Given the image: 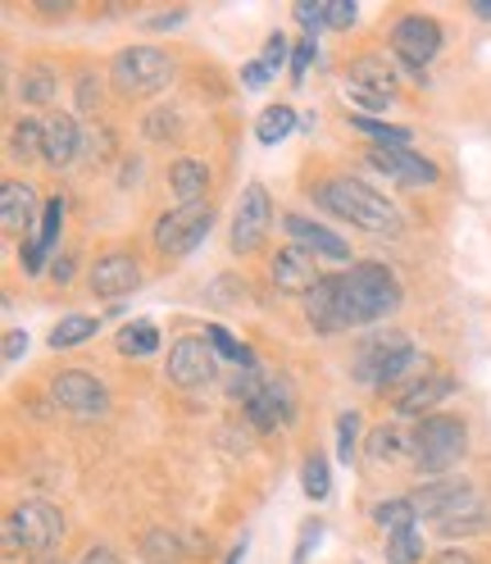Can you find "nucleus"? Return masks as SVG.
Returning <instances> with one entry per match:
<instances>
[{
  "mask_svg": "<svg viewBox=\"0 0 491 564\" xmlns=\"http://www.w3.org/2000/svg\"><path fill=\"white\" fill-rule=\"evenodd\" d=\"M301 487H305V497H309V501H328L332 474H328V460H324L319 451L305 455V465H301Z\"/></svg>",
  "mask_w": 491,
  "mask_h": 564,
  "instance_id": "32",
  "label": "nucleus"
},
{
  "mask_svg": "<svg viewBox=\"0 0 491 564\" xmlns=\"http://www.w3.org/2000/svg\"><path fill=\"white\" fill-rule=\"evenodd\" d=\"M346 100L360 105V110H369V115H378V110H388V105H392V96L369 91V87H356V83H346Z\"/></svg>",
  "mask_w": 491,
  "mask_h": 564,
  "instance_id": "39",
  "label": "nucleus"
},
{
  "mask_svg": "<svg viewBox=\"0 0 491 564\" xmlns=\"http://www.w3.org/2000/svg\"><path fill=\"white\" fill-rule=\"evenodd\" d=\"M369 164L378 173H388V178L401 183V187H433V183H441V169L433 160H424L418 151H410V147H369Z\"/></svg>",
  "mask_w": 491,
  "mask_h": 564,
  "instance_id": "10",
  "label": "nucleus"
},
{
  "mask_svg": "<svg viewBox=\"0 0 491 564\" xmlns=\"http://www.w3.org/2000/svg\"><path fill=\"white\" fill-rule=\"evenodd\" d=\"M241 560H246V542H241V546H232V551H228V560H223V564H241Z\"/></svg>",
  "mask_w": 491,
  "mask_h": 564,
  "instance_id": "54",
  "label": "nucleus"
},
{
  "mask_svg": "<svg viewBox=\"0 0 491 564\" xmlns=\"http://www.w3.org/2000/svg\"><path fill=\"white\" fill-rule=\"evenodd\" d=\"M455 397V378L450 373H424V378H418V382H410L405 387V392L396 397V414H418V419H424L433 405H441V401H450Z\"/></svg>",
  "mask_w": 491,
  "mask_h": 564,
  "instance_id": "19",
  "label": "nucleus"
},
{
  "mask_svg": "<svg viewBox=\"0 0 491 564\" xmlns=\"http://www.w3.org/2000/svg\"><path fill=\"white\" fill-rule=\"evenodd\" d=\"M19 96H23V105H51L59 96V74H55V68H46V64L28 68L23 83H19Z\"/></svg>",
  "mask_w": 491,
  "mask_h": 564,
  "instance_id": "28",
  "label": "nucleus"
},
{
  "mask_svg": "<svg viewBox=\"0 0 491 564\" xmlns=\"http://www.w3.org/2000/svg\"><path fill=\"white\" fill-rule=\"evenodd\" d=\"M350 128L364 132L369 141H378V147H410V128L382 123V119H369V115H356V119H350Z\"/></svg>",
  "mask_w": 491,
  "mask_h": 564,
  "instance_id": "33",
  "label": "nucleus"
},
{
  "mask_svg": "<svg viewBox=\"0 0 491 564\" xmlns=\"http://www.w3.org/2000/svg\"><path fill=\"white\" fill-rule=\"evenodd\" d=\"M205 341L215 346V356L219 360H228V365H237V369H260V360H255V350L251 346H241L228 328H219V324H209L205 328Z\"/></svg>",
  "mask_w": 491,
  "mask_h": 564,
  "instance_id": "26",
  "label": "nucleus"
},
{
  "mask_svg": "<svg viewBox=\"0 0 491 564\" xmlns=\"http://www.w3.org/2000/svg\"><path fill=\"white\" fill-rule=\"evenodd\" d=\"M469 491H473V487H469L465 478H428L410 501H414L418 519H433V523H437V519H446L455 506H460Z\"/></svg>",
  "mask_w": 491,
  "mask_h": 564,
  "instance_id": "18",
  "label": "nucleus"
},
{
  "mask_svg": "<svg viewBox=\"0 0 491 564\" xmlns=\"http://www.w3.org/2000/svg\"><path fill=\"white\" fill-rule=\"evenodd\" d=\"M19 551H28V542H23V528H19V519H14V510L6 514V555L14 560Z\"/></svg>",
  "mask_w": 491,
  "mask_h": 564,
  "instance_id": "45",
  "label": "nucleus"
},
{
  "mask_svg": "<svg viewBox=\"0 0 491 564\" xmlns=\"http://www.w3.org/2000/svg\"><path fill=\"white\" fill-rule=\"evenodd\" d=\"M178 23H187V10H168V14H151L146 19L151 32H168V28H178Z\"/></svg>",
  "mask_w": 491,
  "mask_h": 564,
  "instance_id": "48",
  "label": "nucleus"
},
{
  "mask_svg": "<svg viewBox=\"0 0 491 564\" xmlns=\"http://www.w3.org/2000/svg\"><path fill=\"white\" fill-rule=\"evenodd\" d=\"M356 19H360V10L350 6V0H328V28H332V32H346Z\"/></svg>",
  "mask_w": 491,
  "mask_h": 564,
  "instance_id": "41",
  "label": "nucleus"
},
{
  "mask_svg": "<svg viewBox=\"0 0 491 564\" xmlns=\"http://www.w3.org/2000/svg\"><path fill=\"white\" fill-rule=\"evenodd\" d=\"M164 373H168L173 387H205L209 378L219 373V356H215V346H209L205 337H178L168 346Z\"/></svg>",
  "mask_w": 491,
  "mask_h": 564,
  "instance_id": "9",
  "label": "nucleus"
},
{
  "mask_svg": "<svg viewBox=\"0 0 491 564\" xmlns=\"http://www.w3.org/2000/svg\"><path fill=\"white\" fill-rule=\"evenodd\" d=\"M51 397H55V405H59V410L83 414V419L100 414V410H105V401H110V392H105V382H96V378H91V373H83V369H64V373H55Z\"/></svg>",
  "mask_w": 491,
  "mask_h": 564,
  "instance_id": "11",
  "label": "nucleus"
},
{
  "mask_svg": "<svg viewBox=\"0 0 491 564\" xmlns=\"http://www.w3.org/2000/svg\"><path fill=\"white\" fill-rule=\"evenodd\" d=\"M78 564H119V555H114L110 546H91V551H87Z\"/></svg>",
  "mask_w": 491,
  "mask_h": 564,
  "instance_id": "49",
  "label": "nucleus"
},
{
  "mask_svg": "<svg viewBox=\"0 0 491 564\" xmlns=\"http://www.w3.org/2000/svg\"><path fill=\"white\" fill-rule=\"evenodd\" d=\"M269 228H273V205H269V192H264L260 183H251V187L241 192V200H237V219H232V251H237V256L260 251L264 237H269Z\"/></svg>",
  "mask_w": 491,
  "mask_h": 564,
  "instance_id": "8",
  "label": "nucleus"
},
{
  "mask_svg": "<svg viewBox=\"0 0 491 564\" xmlns=\"http://www.w3.org/2000/svg\"><path fill=\"white\" fill-rule=\"evenodd\" d=\"M305 319L314 333L337 337L346 333V310H341V278H319V288L305 296Z\"/></svg>",
  "mask_w": 491,
  "mask_h": 564,
  "instance_id": "16",
  "label": "nucleus"
},
{
  "mask_svg": "<svg viewBox=\"0 0 491 564\" xmlns=\"http://www.w3.org/2000/svg\"><path fill=\"white\" fill-rule=\"evenodd\" d=\"M369 455H373V460H401V455H410V437L382 423V429L369 437Z\"/></svg>",
  "mask_w": 491,
  "mask_h": 564,
  "instance_id": "34",
  "label": "nucleus"
},
{
  "mask_svg": "<svg viewBox=\"0 0 491 564\" xmlns=\"http://www.w3.org/2000/svg\"><path fill=\"white\" fill-rule=\"evenodd\" d=\"M465 446H469L465 419H455V414H428V419L410 433V460H414L418 474L446 478V469L460 460Z\"/></svg>",
  "mask_w": 491,
  "mask_h": 564,
  "instance_id": "3",
  "label": "nucleus"
},
{
  "mask_svg": "<svg viewBox=\"0 0 491 564\" xmlns=\"http://www.w3.org/2000/svg\"><path fill=\"white\" fill-rule=\"evenodd\" d=\"M10 155L14 160H46V123H37V119H23V123H14V132H10Z\"/></svg>",
  "mask_w": 491,
  "mask_h": 564,
  "instance_id": "27",
  "label": "nucleus"
},
{
  "mask_svg": "<svg viewBox=\"0 0 491 564\" xmlns=\"http://www.w3.org/2000/svg\"><path fill=\"white\" fill-rule=\"evenodd\" d=\"M0 219H6V228L10 232H28L32 228V219H42L37 215V192H32L28 183H6L0 187Z\"/></svg>",
  "mask_w": 491,
  "mask_h": 564,
  "instance_id": "20",
  "label": "nucleus"
},
{
  "mask_svg": "<svg viewBox=\"0 0 491 564\" xmlns=\"http://www.w3.org/2000/svg\"><path fill=\"white\" fill-rule=\"evenodd\" d=\"M96 100H100V83L87 74V78L78 83V110H83V115H96Z\"/></svg>",
  "mask_w": 491,
  "mask_h": 564,
  "instance_id": "44",
  "label": "nucleus"
},
{
  "mask_svg": "<svg viewBox=\"0 0 491 564\" xmlns=\"http://www.w3.org/2000/svg\"><path fill=\"white\" fill-rule=\"evenodd\" d=\"M401 305V282L388 264H350V273H341V310H346V328H364L378 324Z\"/></svg>",
  "mask_w": 491,
  "mask_h": 564,
  "instance_id": "1",
  "label": "nucleus"
},
{
  "mask_svg": "<svg viewBox=\"0 0 491 564\" xmlns=\"http://www.w3.org/2000/svg\"><path fill=\"white\" fill-rule=\"evenodd\" d=\"M319 205L332 209L337 219H350L364 232H396L401 228V215L388 196H378L373 187L356 183V178H332L319 187Z\"/></svg>",
  "mask_w": 491,
  "mask_h": 564,
  "instance_id": "2",
  "label": "nucleus"
},
{
  "mask_svg": "<svg viewBox=\"0 0 491 564\" xmlns=\"http://www.w3.org/2000/svg\"><path fill=\"white\" fill-rule=\"evenodd\" d=\"M292 14H296V23L305 28V37H314L319 28H328V6H319V0H301Z\"/></svg>",
  "mask_w": 491,
  "mask_h": 564,
  "instance_id": "38",
  "label": "nucleus"
},
{
  "mask_svg": "<svg viewBox=\"0 0 491 564\" xmlns=\"http://www.w3.org/2000/svg\"><path fill=\"white\" fill-rule=\"evenodd\" d=\"M269 78H273V74H269V64H264V59H251V64H241V83L251 87V91L269 87Z\"/></svg>",
  "mask_w": 491,
  "mask_h": 564,
  "instance_id": "43",
  "label": "nucleus"
},
{
  "mask_svg": "<svg viewBox=\"0 0 491 564\" xmlns=\"http://www.w3.org/2000/svg\"><path fill=\"white\" fill-rule=\"evenodd\" d=\"M433 564H478V560H473V555H465V551H441Z\"/></svg>",
  "mask_w": 491,
  "mask_h": 564,
  "instance_id": "51",
  "label": "nucleus"
},
{
  "mask_svg": "<svg viewBox=\"0 0 491 564\" xmlns=\"http://www.w3.org/2000/svg\"><path fill=\"white\" fill-rule=\"evenodd\" d=\"M296 110L292 105H269V110H260V119H255V141L260 147H283V141L296 132Z\"/></svg>",
  "mask_w": 491,
  "mask_h": 564,
  "instance_id": "25",
  "label": "nucleus"
},
{
  "mask_svg": "<svg viewBox=\"0 0 491 564\" xmlns=\"http://www.w3.org/2000/svg\"><path fill=\"white\" fill-rule=\"evenodd\" d=\"M168 187H173V196H178L183 205H200V196H205V187H209V169H205L200 160H173Z\"/></svg>",
  "mask_w": 491,
  "mask_h": 564,
  "instance_id": "23",
  "label": "nucleus"
},
{
  "mask_svg": "<svg viewBox=\"0 0 491 564\" xmlns=\"http://www.w3.org/2000/svg\"><path fill=\"white\" fill-rule=\"evenodd\" d=\"M59 228H64V200H59V196H51V200H46V209H42V228L32 232V237H23V246H19L23 273H42V269H46V260L55 256Z\"/></svg>",
  "mask_w": 491,
  "mask_h": 564,
  "instance_id": "15",
  "label": "nucleus"
},
{
  "mask_svg": "<svg viewBox=\"0 0 491 564\" xmlns=\"http://www.w3.org/2000/svg\"><path fill=\"white\" fill-rule=\"evenodd\" d=\"M23 350H28V333H23V328H10V333H6V365H19Z\"/></svg>",
  "mask_w": 491,
  "mask_h": 564,
  "instance_id": "47",
  "label": "nucleus"
},
{
  "mask_svg": "<svg viewBox=\"0 0 491 564\" xmlns=\"http://www.w3.org/2000/svg\"><path fill=\"white\" fill-rule=\"evenodd\" d=\"M142 555L151 564H173V560L183 555V546H178V538H173V533H146L142 538Z\"/></svg>",
  "mask_w": 491,
  "mask_h": 564,
  "instance_id": "36",
  "label": "nucleus"
},
{
  "mask_svg": "<svg viewBox=\"0 0 491 564\" xmlns=\"http://www.w3.org/2000/svg\"><path fill=\"white\" fill-rule=\"evenodd\" d=\"M314 55H319V46H314V37H301V46H296V55H292V83H305V74H309Z\"/></svg>",
  "mask_w": 491,
  "mask_h": 564,
  "instance_id": "40",
  "label": "nucleus"
},
{
  "mask_svg": "<svg viewBox=\"0 0 491 564\" xmlns=\"http://www.w3.org/2000/svg\"><path fill=\"white\" fill-rule=\"evenodd\" d=\"M324 538V523H305L301 528V546H296V564H305L309 560V551H314V542Z\"/></svg>",
  "mask_w": 491,
  "mask_h": 564,
  "instance_id": "46",
  "label": "nucleus"
},
{
  "mask_svg": "<svg viewBox=\"0 0 491 564\" xmlns=\"http://www.w3.org/2000/svg\"><path fill=\"white\" fill-rule=\"evenodd\" d=\"M392 51L405 64V74L424 83V68L433 64V55L441 51V23L433 14H405L392 28Z\"/></svg>",
  "mask_w": 491,
  "mask_h": 564,
  "instance_id": "7",
  "label": "nucleus"
},
{
  "mask_svg": "<svg viewBox=\"0 0 491 564\" xmlns=\"http://www.w3.org/2000/svg\"><path fill=\"white\" fill-rule=\"evenodd\" d=\"M32 564H59V560H51V555H46V560H32Z\"/></svg>",
  "mask_w": 491,
  "mask_h": 564,
  "instance_id": "55",
  "label": "nucleus"
},
{
  "mask_svg": "<svg viewBox=\"0 0 491 564\" xmlns=\"http://www.w3.org/2000/svg\"><path fill=\"white\" fill-rule=\"evenodd\" d=\"M283 228L292 232V241H296V246H305L309 256H324V260H337V264H346V260H350L346 237H337V232H332V228H324V224H314V219H305V215H283Z\"/></svg>",
  "mask_w": 491,
  "mask_h": 564,
  "instance_id": "17",
  "label": "nucleus"
},
{
  "mask_svg": "<svg viewBox=\"0 0 491 564\" xmlns=\"http://www.w3.org/2000/svg\"><path fill=\"white\" fill-rule=\"evenodd\" d=\"M487 523H491V506L478 497V491H469V497L455 506L446 519H437V533L441 538H469V533H482Z\"/></svg>",
  "mask_w": 491,
  "mask_h": 564,
  "instance_id": "21",
  "label": "nucleus"
},
{
  "mask_svg": "<svg viewBox=\"0 0 491 564\" xmlns=\"http://www.w3.org/2000/svg\"><path fill=\"white\" fill-rule=\"evenodd\" d=\"M119 350L123 356H155L160 350V328L151 319H132L119 328Z\"/></svg>",
  "mask_w": 491,
  "mask_h": 564,
  "instance_id": "30",
  "label": "nucleus"
},
{
  "mask_svg": "<svg viewBox=\"0 0 491 564\" xmlns=\"http://www.w3.org/2000/svg\"><path fill=\"white\" fill-rule=\"evenodd\" d=\"M373 523L388 538H396V533H410V528L418 523V510H414V501H378L373 506Z\"/></svg>",
  "mask_w": 491,
  "mask_h": 564,
  "instance_id": "31",
  "label": "nucleus"
},
{
  "mask_svg": "<svg viewBox=\"0 0 491 564\" xmlns=\"http://www.w3.org/2000/svg\"><path fill=\"white\" fill-rule=\"evenodd\" d=\"M269 273H273V288L287 292V296H309L314 288H319V278H324L305 246H283V251L273 256Z\"/></svg>",
  "mask_w": 491,
  "mask_h": 564,
  "instance_id": "12",
  "label": "nucleus"
},
{
  "mask_svg": "<svg viewBox=\"0 0 491 564\" xmlns=\"http://www.w3.org/2000/svg\"><path fill=\"white\" fill-rule=\"evenodd\" d=\"M100 328V319H91V314H64V319L51 328V346L55 350H68V346H83L91 341Z\"/></svg>",
  "mask_w": 491,
  "mask_h": 564,
  "instance_id": "29",
  "label": "nucleus"
},
{
  "mask_svg": "<svg viewBox=\"0 0 491 564\" xmlns=\"http://www.w3.org/2000/svg\"><path fill=\"white\" fill-rule=\"evenodd\" d=\"M473 14L478 19H491V0H473Z\"/></svg>",
  "mask_w": 491,
  "mask_h": 564,
  "instance_id": "53",
  "label": "nucleus"
},
{
  "mask_svg": "<svg viewBox=\"0 0 491 564\" xmlns=\"http://www.w3.org/2000/svg\"><path fill=\"white\" fill-rule=\"evenodd\" d=\"M356 446H360V414L346 410V414H337V455L346 465H350V455H356Z\"/></svg>",
  "mask_w": 491,
  "mask_h": 564,
  "instance_id": "37",
  "label": "nucleus"
},
{
  "mask_svg": "<svg viewBox=\"0 0 491 564\" xmlns=\"http://www.w3.org/2000/svg\"><path fill=\"white\" fill-rule=\"evenodd\" d=\"M209 228H215V209H209L205 200L200 205H178L155 224V251L168 256V260H183L209 237Z\"/></svg>",
  "mask_w": 491,
  "mask_h": 564,
  "instance_id": "6",
  "label": "nucleus"
},
{
  "mask_svg": "<svg viewBox=\"0 0 491 564\" xmlns=\"http://www.w3.org/2000/svg\"><path fill=\"white\" fill-rule=\"evenodd\" d=\"M51 273H55V282H68V278H74V260H68V256H64V260H55V264H51Z\"/></svg>",
  "mask_w": 491,
  "mask_h": 564,
  "instance_id": "52",
  "label": "nucleus"
},
{
  "mask_svg": "<svg viewBox=\"0 0 491 564\" xmlns=\"http://www.w3.org/2000/svg\"><path fill=\"white\" fill-rule=\"evenodd\" d=\"M14 519L23 528V542H28L32 555H51V546L64 538V519L46 501H19L14 506Z\"/></svg>",
  "mask_w": 491,
  "mask_h": 564,
  "instance_id": "13",
  "label": "nucleus"
},
{
  "mask_svg": "<svg viewBox=\"0 0 491 564\" xmlns=\"http://www.w3.org/2000/svg\"><path fill=\"white\" fill-rule=\"evenodd\" d=\"M78 151H83L78 123L68 119V115H51V119H46V160H51L55 169H64V164L78 160Z\"/></svg>",
  "mask_w": 491,
  "mask_h": 564,
  "instance_id": "22",
  "label": "nucleus"
},
{
  "mask_svg": "<svg viewBox=\"0 0 491 564\" xmlns=\"http://www.w3.org/2000/svg\"><path fill=\"white\" fill-rule=\"evenodd\" d=\"M173 128H178V119H173V115H151V123H146L151 137H164V132H173Z\"/></svg>",
  "mask_w": 491,
  "mask_h": 564,
  "instance_id": "50",
  "label": "nucleus"
},
{
  "mask_svg": "<svg viewBox=\"0 0 491 564\" xmlns=\"http://www.w3.org/2000/svg\"><path fill=\"white\" fill-rule=\"evenodd\" d=\"M418 365H428V360H418V350L396 328H382V333H373V337L360 341L350 373H356L360 382H369V387H396Z\"/></svg>",
  "mask_w": 491,
  "mask_h": 564,
  "instance_id": "4",
  "label": "nucleus"
},
{
  "mask_svg": "<svg viewBox=\"0 0 491 564\" xmlns=\"http://www.w3.org/2000/svg\"><path fill=\"white\" fill-rule=\"evenodd\" d=\"M418 560H424V538H418V528L388 538V564H418Z\"/></svg>",
  "mask_w": 491,
  "mask_h": 564,
  "instance_id": "35",
  "label": "nucleus"
},
{
  "mask_svg": "<svg viewBox=\"0 0 491 564\" xmlns=\"http://www.w3.org/2000/svg\"><path fill=\"white\" fill-rule=\"evenodd\" d=\"M346 83L392 96V87H396V68L382 59V55H360V59H350V78H346Z\"/></svg>",
  "mask_w": 491,
  "mask_h": 564,
  "instance_id": "24",
  "label": "nucleus"
},
{
  "mask_svg": "<svg viewBox=\"0 0 491 564\" xmlns=\"http://www.w3.org/2000/svg\"><path fill=\"white\" fill-rule=\"evenodd\" d=\"M119 96H155L173 83V59L155 46H123L110 64Z\"/></svg>",
  "mask_w": 491,
  "mask_h": 564,
  "instance_id": "5",
  "label": "nucleus"
},
{
  "mask_svg": "<svg viewBox=\"0 0 491 564\" xmlns=\"http://www.w3.org/2000/svg\"><path fill=\"white\" fill-rule=\"evenodd\" d=\"M264 64H269V74H277V68H283V59H287V37L283 32H273L269 37V46H264V55H260Z\"/></svg>",
  "mask_w": 491,
  "mask_h": 564,
  "instance_id": "42",
  "label": "nucleus"
},
{
  "mask_svg": "<svg viewBox=\"0 0 491 564\" xmlns=\"http://www.w3.org/2000/svg\"><path fill=\"white\" fill-rule=\"evenodd\" d=\"M137 282H142V269H137V260L128 251H110L100 256L96 269H91V292L105 296V301H123L137 292Z\"/></svg>",
  "mask_w": 491,
  "mask_h": 564,
  "instance_id": "14",
  "label": "nucleus"
}]
</instances>
